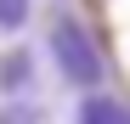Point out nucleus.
Wrapping results in <instances>:
<instances>
[{"label": "nucleus", "mask_w": 130, "mask_h": 124, "mask_svg": "<svg viewBox=\"0 0 130 124\" xmlns=\"http://www.w3.org/2000/svg\"><path fill=\"white\" fill-rule=\"evenodd\" d=\"M45 45H51V62H57V73L68 79V85H79V90H96V85H102L107 62H102V51H96V34L85 28L74 11H57V17H51Z\"/></svg>", "instance_id": "f257e3e1"}, {"label": "nucleus", "mask_w": 130, "mask_h": 124, "mask_svg": "<svg viewBox=\"0 0 130 124\" xmlns=\"http://www.w3.org/2000/svg\"><path fill=\"white\" fill-rule=\"evenodd\" d=\"M28 79H34V56L23 45L0 56V90H6V96H28Z\"/></svg>", "instance_id": "f03ea898"}, {"label": "nucleus", "mask_w": 130, "mask_h": 124, "mask_svg": "<svg viewBox=\"0 0 130 124\" xmlns=\"http://www.w3.org/2000/svg\"><path fill=\"white\" fill-rule=\"evenodd\" d=\"M74 124H130V101H119V96H85Z\"/></svg>", "instance_id": "7ed1b4c3"}, {"label": "nucleus", "mask_w": 130, "mask_h": 124, "mask_svg": "<svg viewBox=\"0 0 130 124\" xmlns=\"http://www.w3.org/2000/svg\"><path fill=\"white\" fill-rule=\"evenodd\" d=\"M0 124H51V118H45V107H34V101L6 96V107H0Z\"/></svg>", "instance_id": "20e7f679"}, {"label": "nucleus", "mask_w": 130, "mask_h": 124, "mask_svg": "<svg viewBox=\"0 0 130 124\" xmlns=\"http://www.w3.org/2000/svg\"><path fill=\"white\" fill-rule=\"evenodd\" d=\"M23 23H28V0H0V28L11 34V28H23Z\"/></svg>", "instance_id": "39448f33"}]
</instances>
